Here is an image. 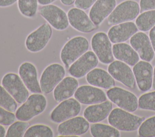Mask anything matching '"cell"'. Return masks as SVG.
<instances>
[{"label": "cell", "mask_w": 155, "mask_h": 137, "mask_svg": "<svg viewBox=\"0 0 155 137\" xmlns=\"http://www.w3.org/2000/svg\"><path fill=\"white\" fill-rule=\"evenodd\" d=\"M47 101L41 94H33L16 110L15 116L18 120L28 121L42 113L47 107Z\"/></svg>", "instance_id": "2"}, {"label": "cell", "mask_w": 155, "mask_h": 137, "mask_svg": "<svg viewBox=\"0 0 155 137\" xmlns=\"http://www.w3.org/2000/svg\"><path fill=\"white\" fill-rule=\"evenodd\" d=\"M116 6V0H97L91 7L89 17L94 24L100 25Z\"/></svg>", "instance_id": "21"}, {"label": "cell", "mask_w": 155, "mask_h": 137, "mask_svg": "<svg viewBox=\"0 0 155 137\" xmlns=\"http://www.w3.org/2000/svg\"><path fill=\"white\" fill-rule=\"evenodd\" d=\"M138 134L141 137L155 136V116L143 121L138 129Z\"/></svg>", "instance_id": "32"}, {"label": "cell", "mask_w": 155, "mask_h": 137, "mask_svg": "<svg viewBox=\"0 0 155 137\" xmlns=\"http://www.w3.org/2000/svg\"><path fill=\"white\" fill-rule=\"evenodd\" d=\"M110 74L116 80L128 88L133 89L135 87V77L130 67L120 60L112 62L108 67Z\"/></svg>", "instance_id": "15"}, {"label": "cell", "mask_w": 155, "mask_h": 137, "mask_svg": "<svg viewBox=\"0 0 155 137\" xmlns=\"http://www.w3.org/2000/svg\"><path fill=\"white\" fill-rule=\"evenodd\" d=\"M56 0H38V3L40 5H45L48 4H51L53 2L56 1Z\"/></svg>", "instance_id": "39"}, {"label": "cell", "mask_w": 155, "mask_h": 137, "mask_svg": "<svg viewBox=\"0 0 155 137\" xmlns=\"http://www.w3.org/2000/svg\"><path fill=\"white\" fill-rule=\"evenodd\" d=\"M81 110V103L74 98L63 100L50 113V119L54 123H61L78 116Z\"/></svg>", "instance_id": "10"}, {"label": "cell", "mask_w": 155, "mask_h": 137, "mask_svg": "<svg viewBox=\"0 0 155 137\" xmlns=\"http://www.w3.org/2000/svg\"><path fill=\"white\" fill-rule=\"evenodd\" d=\"M51 36V26L48 23H44L27 36L25 47L30 52H39L46 46Z\"/></svg>", "instance_id": "6"}, {"label": "cell", "mask_w": 155, "mask_h": 137, "mask_svg": "<svg viewBox=\"0 0 155 137\" xmlns=\"http://www.w3.org/2000/svg\"><path fill=\"white\" fill-rule=\"evenodd\" d=\"M90 133L94 137H119V131L112 126L93 123L90 126Z\"/></svg>", "instance_id": "26"}, {"label": "cell", "mask_w": 155, "mask_h": 137, "mask_svg": "<svg viewBox=\"0 0 155 137\" xmlns=\"http://www.w3.org/2000/svg\"><path fill=\"white\" fill-rule=\"evenodd\" d=\"M18 0H0V7H7L13 5Z\"/></svg>", "instance_id": "38"}, {"label": "cell", "mask_w": 155, "mask_h": 137, "mask_svg": "<svg viewBox=\"0 0 155 137\" xmlns=\"http://www.w3.org/2000/svg\"><path fill=\"white\" fill-rule=\"evenodd\" d=\"M113 105L111 101L94 104L87 107L83 112L84 117L91 123H96L104 120L108 116L112 110Z\"/></svg>", "instance_id": "22"}, {"label": "cell", "mask_w": 155, "mask_h": 137, "mask_svg": "<svg viewBox=\"0 0 155 137\" xmlns=\"http://www.w3.org/2000/svg\"><path fill=\"white\" fill-rule=\"evenodd\" d=\"M78 81L74 77H64L53 90V98L57 102L71 98L78 88Z\"/></svg>", "instance_id": "23"}, {"label": "cell", "mask_w": 155, "mask_h": 137, "mask_svg": "<svg viewBox=\"0 0 155 137\" xmlns=\"http://www.w3.org/2000/svg\"><path fill=\"white\" fill-rule=\"evenodd\" d=\"M139 6L142 11L155 10V0H140Z\"/></svg>", "instance_id": "36"}, {"label": "cell", "mask_w": 155, "mask_h": 137, "mask_svg": "<svg viewBox=\"0 0 155 137\" xmlns=\"http://www.w3.org/2000/svg\"><path fill=\"white\" fill-rule=\"evenodd\" d=\"M138 107L142 109L155 111V91L142 94L138 100Z\"/></svg>", "instance_id": "33"}, {"label": "cell", "mask_w": 155, "mask_h": 137, "mask_svg": "<svg viewBox=\"0 0 155 137\" xmlns=\"http://www.w3.org/2000/svg\"><path fill=\"white\" fill-rule=\"evenodd\" d=\"M98 62V58L94 52L87 51L70 65L68 73L76 78H82L95 68Z\"/></svg>", "instance_id": "12"}, {"label": "cell", "mask_w": 155, "mask_h": 137, "mask_svg": "<svg viewBox=\"0 0 155 137\" xmlns=\"http://www.w3.org/2000/svg\"><path fill=\"white\" fill-rule=\"evenodd\" d=\"M53 130L44 124H35L29 127L24 133V137H53Z\"/></svg>", "instance_id": "29"}, {"label": "cell", "mask_w": 155, "mask_h": 137, "mask_svg": "<svg viewBox=\"0 0 155 137\" xmlns=\"http://www.w3.org/2000/svg\"><path fill=\"white\" fill-rule=\"evenodd\" d=\"M1 84L19 104L24 103L29 97L28 89L20 76L15 73L8 72L5 74L2 78Z\"/></svg>", "instance_id": "7"}, {"label": "cell", "mask_w": 155, "mask_h": 137, "mask_svg": "<svg viewBox=\"0 0 155 137\" xmlns=\"http://www.w3.org/2000/svg\"><path fill=\"white\" fill-rule=\"evenodd\" d=\"M39 11L40 15L56 30H65L70 25L67 13L56 5L48 4L43 5Z\"/></svg>", "instance_id": "8"}, {"label": "cell", "mask_w": 155, "mask_h": 137, "mask_svg": "<svg viewBox=\"0 0 155 137\" xmlns=\"http://www.w3.org/2000/svg\"><path fill=\"white\" fill-rule=\"evenodd\" d=\"M133 72L140 91H147L152 87L153 68L147 61H139L133 68Z\"/></svg>", "instance_id": "16"}, {"label": "cell", "mask_w": 155, "mask_h": 137, "mask_svg": "<svg viewBox=\"0 0 155 137\" xmlns=\"http://www.w3.org/2000/svg\"><path fill=\"white\" fill-rule=\"evenodd\" d=\"M17 103L7 90L0 85V106L8 111L15 112L17 109Z\"/></svg>", "instance_id": "31"}, {"label": "cell", "mask_w": 155, "mask_h": 137, "mask_svg": "<svg viewBox=\"0 0 155 137\" xmlns=\"http://www.w3.org/2000/svg\"><path fill=\"white\" fill-rule=\"evenodd\" d=\"M76 0H60L61 2L66 6H69L74 3Z\"/></svg>", "instance_id": "40"}, {"label": "cell", "mask_w": 155, "mask_h": 137, "mask_svg": "<svg viewBox=\"0 0 155 137\" xmlns=\"http://www.w3.org/2000/svg\"><path fill=\"white\" fill-rule=\"evenodd\" d=\"M152 88L154 90H155V67L153 69V83Z\"/></svg>", "instance_id": "42"}, {"label": "cell", "mask_w": 155, "mask_h": 137, "mask_svg": "<svg viewBox=\"0 0 155 137\" xmlns=\"http://www.w3.org/2000/svg\"><path fill=\"white\" fill-rule=\"evenodd\" d=\"M149 38L155 53V26H154L149 32Z\"/></svg>", "instance_id": "37"}, {"label": "cell", "mask_w": 155, "mask_h": 137, "mask_svg": "<svg viewBox=\"0 0 155 137\" xmlns=\"http://www.w3.org/2000/svg\"><path fill=\"white\" fill-rule=\"evenodd\" d=\"M111 42L108 35L102 31L95 33L91 37V48L98 60L104 64H109L114 61Z\"/></svg>", "instance_id": "9"}, {"label": "cell", "mask_w": 155, "mask_h": 137, "mask_svg": "<svg viewBox=\"0 0 155 137\" xmlns=\"http://www.w3.org/2000/svg\"><path fill=\"white\" fill-rule=\"evenodd\" d=\"M29 127L27 121H17L10 124L6 132V137H22Z\"/></svg>", "instance_id": "30"}, {"label": "cell", "mask_w": 155, "mask_h": 137, "mask_svg": "<svg viewBox=\"0 0 155 137\" xmlns=\"http://www.w3.org/2000/svg\"><path fill=\"white\" fill-rule=\"evenodd\" d=\"M136 25L141 31L146 32L155 26V10L144 11L137 16Z\"/></svg>", "instance_id": "27"}, {"label": "cell", "mask_w": 155, "mask_h": 137, "mask_svg": "<svg viewBox=\"0 0 155 137\" xmlns=\"http://www.w3.org/2000/svg\"><path fill=\"white\" fill-rule=\"evenodd\" d=\"M140 6L134 0H125L121 2L114 8L108 17V25L129 22L136 19L140 12Z\"/></svg>", "instance_id": "4"}, {"label": "cell", "mask_w": 155, "mask_h": 137, "mask_svg": "<svg viewBox=\"0 0 155 137\" xmlns=\"http://www.w3.org/2000/svg\"><path fill=\"white\" fill-rule=\"evenodd\" d=\"M110 100L120 108L130 112H133L138 107V100L132 92L119 87H113L107 91Z\"/></svg>", "instance_id": "11"}, {"label": "cell", "mask_w": 155, "mask_h": 137, "mask_svg": "<svg viewBox=\"0 0 155 137\" xmlns=\"http://www.w3.org/2000/svg\"><path fill=\"white\" fill-rule=\"evenodd\" d=\"M114 57L130 66L135 65L139 61V56L134 49L125 43H114L112 46Z\"/></svg>", "instance_id": "25"}, {"label": "cell", "mask_w": 155, "mask_h": 137, "mask_svg": "<svg viewBox=\"0 0 155 137\" xmlns=\"http://www.w3.org/2000/svg\"><path fill=\"white\" fill-rule=\"evenodd\" d=\"M137 31L136 24L129 21L113 25L108 31L107 35L112 43H117L127 41Z\"/></svg>", "instance_id": "20"}, {"label": "cell", "mask_w": 155, "mask_h": 137, "mask_svg": "<svg viewBox=\"0 0 155 137\" xmlns=\"http://www.w3.org/2000/svg\"><path fill=\"white\" fill-rule=\"evenodd\" d=\"M142 118L121 108L112 110L108 117L109 124L121 131H134L139 129L143 121Z\"/></svg>", "instance_id": "3"}, {"label": "cell", "mask_w": 155, "mask_h": 137, "mask_svg": "<svg viewBox=\"0 0 155 137\" xmlns=\"http://www.w3.org/2000/svg\"><path fill=\"white\" fill-rule=\"evenodd\" d=\"M18 74L27 88L33 94H41L36 66L31 62H25L20 65Z\"/></svg>", "instance_id": "19"}, {"label": "cell", "mask_w": 155, "mask_h": 137, "mask_svg": "<svg viewBox=\"0 0 155 137\" xmlns=\"http://www.w3.org/2000/svg\"><path fill=\"white\" fill-rule=\"evenodd\" d=\"M89 48L87 39L82 36L72 37L63 46L60 53L61 62L67 69Z\"/></svg>", "instance_id": "1"}, {"label": "cell", "mask_w": 155, "mask_h": 137, "mask_svg": "<svg viewBox=\"0 0 155 137\" xmlns=\"http://www.w3.org/2000/svg\"><path fill=\"white\" fill-rule=\"evenodd\" d=\"M6 131L5 128L3 127L2 125L0 124V137H4L5 136Z\"/></svg>", "instance_id": "41"}, {"label": "cell", "mask_w": 155, "mask_h": 137, "mask_svg": "<svg viewBox=\"0 0 155 137\" xmlns=\"http://www.w3.org/2000/svg\"><path fill=\"white\" fill-rule=\"evenodd\" d=\"M69 24L76 30L84 33H91L96 29L89 16L81 8L73 7L67 12Z\"/></svg>", "instance_id": "14"}, {"label": "cell", "mask_w": 155, "mask_h": 137, "mask_svg": "<svg viewBox=\"0 0 155 137\" xmlns=\"http://www.w3.org/2000/svg\"><path fill=\"white\" fill-rule=\"evenodd\" d=\"M38 0H18V8L24 16L32 18L36 14Z\"/></svg>", "instance_id": "28"}, {"label": "cell", "mask_w": 155, "mask_h": 137, "mask_svg": "<svg viewBox=\"0 0 155 137\" xmlns=\"http://www.w3.org/2000/svg\"><path fill=\"white\" fill-rule=\"evenodd\" d=\"M86 80L91 85L104 89H110L115 85L114 78L101 68H94L86 75Z\"/></svg>", "instance_id": "24"}, {"label": "cell", "mask_w": 155, "mask_h": 137, "mask_svg": "<svg viewBox=\"0 0 155 137\" xmlns=\"http://www.w3.org/2000/svg\"><path fill=\"white\" fill-rule=\"evenodd\" d=\"M74 96L80 103L84 104H97L107 100V96L102 89L89 85L78 87Z\"/></svg>", "instance_id": "18"}, {"label": "cell", "mask_w": 155, "mask_h": 137, "mask_svg": "<svg viewBox=\"0 0 155 137\" xmlns=\"http://www.w3.org/2000/svg\"><path fill=\"white\" fill-rule=\"evenodd\" d=\"M16 116L13 112L0 106V124L2 126H10L16 120Z\"/></svg>", "instance_id": "34"}, {"label": "cell", "mask_w": 155, "mask_h": 137, "mask_svg": "<svg viewBox=\"0 0 155 137\" xmlns=\"http://www.w3.org/2000/svg\"><path fill=\"white\" fill-rule=\"evenodd\" d=\"M97 0H76L74 4L77 8L82 10H87L90 8Z\"/></svg>", "instance_id": "35"}, {"label": "cell", "mask_w": 155, "mask_h": 137, "mask_svg": "<svg viewBox=\"0 0 155 137\" xmlns=\"http://www.w3.org/2000/svg\"><path fill=\"white\" fill-rule=\"evenodd\" d=\"M131 46L144 61L151 62L154 57V51L149 37L143 31L137 32L130 40Z\"/></svg>", "instance_id": "17"}, {"label": "cell", "mask_w": 155, "mask_h": 137, "mask_svg": "<svg viewBox=\"0 0 155 137\" xmlns=\"http://www.w3.org/2000/svg\"><path fill=\"white\" fill-rule=\"evenodd\" d=\"M89 127V122L84 117L76 116L59 123L57 131L59 136H80L87 133Z\"/></svg>", "instance_id": "13"}, {"label": "cell", "mask_w": 155, "mask_h": 137, "mask_svg": "<svg viewBox=\"0 0 155 137\" xmlns=\"http://www.w3.org/2000/svg\"><path fill=\"white\" fill-rule=\"evenodd\" d=\"M65 69L59 63H51L47 66L43 71L39 83L42 92L48 94L52 92L55 87L64 78Z\"/></svg>", "instance_id": "5"}]
</instances>
